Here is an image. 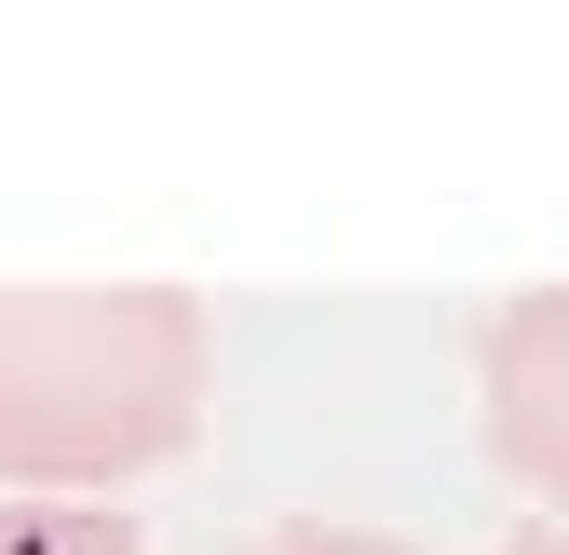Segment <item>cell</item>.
<instances>
[{
    "instance_id": "6da1fadb",
    "label": "cell",
    "mask_w": 569,
    "mask_h": 555,
    "mask_svg": "<svg viewBox=\"0 0 569 555\" xmlns=\"http://www.w3.org/2000/svg\"><path fill=\"white\" fill-rule=\"evenodd\" d=\"M203 421L190 285H0V488H109Z\"/></svg>"
},
{
    "instance_id": "7a4b0ae2",
    "label": "cell",
    "mask_w": 569,
    "mask_h": 555,
    "mask_svg": "<svg viewBox=\"0 0 569 555\" xmlns=\"http://www.w3.org/2000/svg\"><path fill=\"white\" fill-rule=\"evenodd\" d=\"M488 447L516 488L569 502V285H529L488 312Z\"/></svg>"
},
{
    "instance_id": "3957f363",
    "label": "cell",
    "mask_w": 569,
    "mask_h": 555,
    "mask_svg": "<svg viewBox=\"0 0 569 555\" xmlns=\"http://www.w3.org/2000/svg\"><path fill=\"white\" fill-rule=\"evenodd\" d=\"M0 555H150L109 502H0Z\"/></svg>"
},
{
    "instance_id": "277c9868",
    "label": "cell",
    "mask_w": 569,
    "mask_h": 555,
    "mask_svg": "<svg viewBox=\"0 0 569 555\" xmlns=\"http://www.w3.org/2000/svg\"><path fill=\"white\" fill-rule=\"evenodd\" d=\"M244 555H407V542H380V528H312L299 515V528H258Z\"/></svg>"
},
{
    "instance_id": "5b68a950",
    "label": "cell",
    "mask_w": 569,
    "mask_h": 555,
    "mask_svg": "<svg viewBox=\"0 0 569 555\" xmlns=\"http://www.w3.org/2000/svg\"><path fill=\"white\" fill-rule=\"evenodd\" d=\"M502 555H569V528H556V515H542V528H516V542H502Z\"/></svg>"
}]
</instances>
